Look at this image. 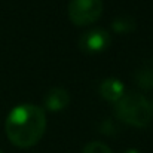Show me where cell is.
I'll use <instances>...</instances> for the list:
<instances>
[{
  "instance_id": "obj_10",
  "label": "cell",
  "mask_w": 153,
  "mask_h": 153,
  "mask_svg": "<svg viewBox=\"0 0 153 153\" xmlns=\"http://www.w3.org/2000/svg\"><path fill=\"white\" fill-rule=\"evenodd\" d=\"M123 153H141V152L137 150V149H128V150H125Z\"/></svg>"
},
{
  "instance_id": "obj_5",
  "label": "cell",
  "mask_w": 153,
  "mask_h": 153,
  "mask_svg": "<svg viewBox=\"0 0 153 153\" xmlns=\"http://www.w3.org/2000/svg\"><path fill=\"white\" fill-rule=\"evenodd\" d=\"M70 104V94L65 88L53 86L45 95V107L49 111H61Z\"/></svg>"
},
{
  "instance_id": "obj_1",
  "label": "cell",
  "mask_w": 153,
  "mask_h": 153,
  "mask_svg": "<svg viewBox=\"0 0 153 153\" xmlns=\"http://www.w3.org/2000/svg\"><path fill=\"white\" fill-rule=\"evenodd\" d=\"M45 110L31 102L15 105L6 116L4 131L12 144L21 149L34 146L45 134Z\"/></svg>"
},
{
  "instance_id": "obj_3",
  "label": "cell",
  "mask_w": 153,
  "mask_h": 153,
  "mask_svg": "<svg viewBox=\"0 0 153 153\" xmlns=\"http://www.w3.org/2000/svg\"><path fill=\"white\" fill-rule=\"evenodd\" d=\"M102 0H70L68 18L76 25H88L95 22L102 13Z\"/></svg>"
},
{
  "instance_id": "obj_4",
  "label": "cell",
  "mask_w": 153,
  "mask_h": 153,
  "mask_svg": "<svg viewBox=\"0 0 153 153\" xmlns=\"http://www.w3.org/2000/svg\"><path fill=\"white\" fill-rule=\"evenodd\" d=\"M111 42L110 33L104 28H91L86 30L79 37V48L85 53H98L105 51Z\"/></svg>"
},
{
  "instance_id": "obj_12",
  "label": "cell",
  "mask_w": 153,
  "mask_h": 153,
  "mask_svg": "<svg viewBox=\"0 0 153 153\" xmlns=\"http://www.w3.org/2000/svg\"><path fill=\"white\" fill-rule=\"evenodd\" d=\"M0 153H3V152H1V150H0Z\"/></svg>"
},
{
  "instance_id": "obj_7",
  "label": "cell",
  "mask_w": 153,
  "mask_h": 153,
  "mask_svg": "<svg viewBox=\"0 0 153 153\" xmlns=\"http://www.w3.org/2000/svg\"><path fill=\"white\" fill-rule=\"evenodd\" d=\"M134 80L144 89H153V58L143 62L135 70Z\"/></svg>"
},
{
  "instance_id": "obj_8",
  "label": "cell",
  "mask_w": 153,
  "mask_h": 153,
  "mask_svg": "<svg viewBox=\"0 0 153 153\" xmlns=\"http://www.w3.org/2000/svg\"><path fill=\"white\" fill-rule=\"evenodd\" d=\"M111 28L116 33H131L135 30V19L131 15H119L111 21Z\"/></svg>"
},
{
  "instance_id": "obj_9",
  "label": "cell",
  "mask_w": 153,
  "mask_h": 153,
  "mask_svg": "<svg viewBox=\"0 0 153 153\" xmlns=\"http://www.w3.org/2000/svg\"><path fill=\"white\" fill-rule=\"evenodd\" d=\"M82 153H113V150L102 141H91L83 147Z\"/></svg>"
},
{
  "instance_id": "obj_11",
  "label": "cell",
  "mask_w": 153,
  "mask_h": 153,
  "mask_svg": "<svg viewBox=\"0 0 153 153\" xmlns=\"http://www.w3.org/2000/svg\"><path fill=\"white\" fill-rule=\"evenodd\" d=\"M150 111H152V114H153V100H152V102H150Z\"/></svg>"
},
{
  "instance_id": "obj_6",
  "label": "cell",
  "mask_w": 153,
  "mask_h": 153,
  "mask_svg": "<svg viewBox=\"0 0 153 153\" xmlns=\"http://www.w3.org/2000/svg\"><path fill=\"white\" fill-rule=\"evenodd\" d=\"M100 94L104 100L110 102H116L125 94V86H123L122 80L117 77H105L100 83Z\"/></svg>"
},
{
  "instance_id": "obj_2",
  "label": "cell",
  "mask_w": 153,
  "mask_h": 153,
  "mask_svg": "<svg viewBox=\"0 0 153 153\" xmlns=\"http://www.w3.org/2000/svg\"><path fill=\"white\" fill-rule=\"evenodd\" d=\"M114 114L119 120L141 128L150 122V102L137 91H125V94L114 102Z\"/></svg>"
}]
</instances>
